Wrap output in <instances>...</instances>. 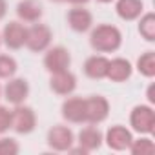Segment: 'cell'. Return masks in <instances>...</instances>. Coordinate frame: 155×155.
Masks as SVG:
<instances>
[{
  "mask_svg": "<svg viewBox=\"0 0 155 155\" xmlns=\"http://www.w3.org/2000/svg\"><path fill=\"white\" fill-rule=\"evenodd\" d=\"M2 97L13 106L24 104L26 99L29 97V82L26 79H20V77H11L2 88Z\"/></svg>",
  "mask_w": 155,
  "mask_h": 155,
  "instance_id": "cell-7",
  "label": "cell"
},
{
  "mask_svg": "<svg viewBox=\"0 0 155 155\" xmlns=\"http://www.w3.org/2000/svg\"><path fill=\"white\" fill-rule=\"evenodd\" d=\"M42 15H44V9L38 0H20L17 4V17L20 22L35 24V22H40Z\"/></svg>",
  "mask_w": 155,
  "mask_h": 155,
  "instance_id": "cell-16",
  "label": "cell"
},
{
  "mask_svg": "<svg viewBox=\"0 0 155 155\" xmlns=\"http://www.w3.org/2000/svg\"><path fill=\"white\" fill-rule=\"evenodd\" d=\"M68 26L75 33H86L93 28V15L84 6H73L68 11Z\"/></svg>",
  "mask_w": 155,
  "mask_h": 155,
  "instance_id": "cell-12",
  "label": "cell"
},
{
  "mask_svg": "<svg viewBox=\"0 0 155 155\" xmlns=\"http://www.w3.org/2000/svg\"><path fill=\"white\" fill-rule=\"evenodd\" d=\"M146 99H148L150 104H155V84H153V82H151V84L148 86V90H146Z\"/></svg>",
  "mask_w": 155,
  "mask_h": 155,
  "instance_id": "cell-25",
  "label": "cell"
},
{
  "mask_svg": "<svg viewBox=\"0 0 155 155\" xmlns=\"http://www.w3.org/2000/svg\"><path fill=\"white\" fill-rule=\"evenodd\" d=\"M77 139H79V140H77V142H79V146L86 153H91V151H97L102 146L104 133L95 124H90V126H86V128L81 130V133H79V137H77Z\"/></svg>",
  "mask_w": 155,
  "mask_h": 155,
  "instance_id": "cell-14",
  "label": "cell"
},
{
  "mask_svg": "<svg viewBox=\"0 0 155 155\" xmlns=\"http://www.w3.org/2000/svg\"><path fill=\"white\" fill-rule=\"evenodd\" d=\"M53 40V31L49 26L35 22L26 31V48L33 53H44Z\"/></svg>",
  "mask_w": 155,
  "mask_h": 155,
  "instance_id": "cell-3",
  "label": "cell"
},
{
  "mask_svg": "<svg viewBox=\"0 0 155 155\" xmlns=\"http://www.w3.org/2000/svg\"><path fill=\"white\" fill-rule=\"evenodd\" d=\"M128 151L133 155H151V153H155V142L148 135H142V137L131 140Z\"/></svg>",
  "mask_w": 155,
  "mask_h": 155,
  "instance_id": "cell-21",
  "label": "cell"
},
{
  "mask_svg": "<svg viewBox=\"0 0 155 155\" xmlns=\"http://www.w3.org/2000/svg\"><path fill=\"white\" fill-rule=\"evenodd\" d=\"M20 151V144L13 137H0V155H17Z\"/></svg>",
  "mask_w": 155,
  "mask_h": 155,
  "instance_id": "cell-23",
  "label": "cell"
},
{
  "mask_svg": "<svg viewBox=\"0 0 155 155\" xmlns=\"http://www.w3.org/2000/svg\"><path fill=\"white\" fill-rule=\"evenodd\" d=\"M75 144V133L71 128L57 124L48 131V146L55 151H68Z\"/></svg>",
  "mask_w": 155,
  "mask_h": 155,
  "instance_id": "cell-10",
  "label": "cell"
},
{
  "mask_svg": "<svg viewBox=\"0 0 155 155\" xmlns=\"http://www.w3.org/2000/svg\"><path fill=\"white\" fill-rule=\"evenodd\" d=\"M37 128V115L35 110L26 104H17L11 110V130L18 135H28Z\"/></svg>",
  "mask_w": 155,
  "mask_h": 155,
  "instance_id": "cell-4",
  "label": "cell"
},
{
  "mask_svg": "<svg viewBox=\"0 0 155 155\" xmlns=\"http://www.w3.org/2000/svg\"><path fill=\"white\" fill-rule=\"evenodd\" d=\"M26 31H28V28L24 26V22H20V20L8 22L4 26L2 33H0L2 35V44L8 49H13V51L24 48L26 46Z\"/></svg>",
  "mask_w": 155,
  "mask_h": 155,
  "instance_id": "cell-6",
  "label": "cell"
},
{
  "mask_svg": "<svg viewBox=\"0 0 155 155\" xmlns=\"http://www.w3.org/2000/svg\"><path fill=\"white\" fill-rule=\"evenodd\" d=\"M0 46H2V35H0Z\"/></svg>",
  "mask_w": 155,
  "mask_h": 155,
  "instance_id": "cell-31",
  "label": "cell"
},
{
  "mask_svg": "<svg viewBox=\"0 0 155 155\" xmlns=\"http://www.w3.org/2000/svg\"><path fill=\"white\" fill-rule=\"evenodd\" d=\"M137 71L146 77V79H153L155 77V51H144L137 58Z\"/></svg>",
  "mask_w": 155,
  "mask_h": 155,
  "instance_id": "cell-20",
  "label": "cell"
},
{
  "mask_svg": "<svg viewBox=\"0 0 155 155\" xmlns=\"http://www.w3.org/2000/svg\"><path fill=\"white\" fill-rule=\"evenodd\" d=\"M115 11L119 18L131 22V20H137L144 13V2L142 0H117Z\"/></svg>",
  "mask_w": 155,
  "mask_h": 155,
  "instance_id": "cell-18",
  "label": "cell"
},
{
  "mask_svg": "<svg viewBox=\"0 0 155 155\" xmlns=\"http://www.w3.org/2000/svg\"><path fill=\"white\" fill-rule=\"evenodd\" d=\"M131 140H133L131 130H128V128L122 126V124L110 126L108 131L104 133V142H106L108 148L113 150V151H126V150L130 148Z\"/></svg>",
  "mask_w": 155,
  "mask_h": 155,
  "instance_id": "cell-9",
  "label": "cell"
},
{
  "mask_svg": "<svg viewBox=\"0 0 155 155\" xmlns=\"http://www.w3.org/2000/svg\"><path fill=\"white\" fill-rule=\"evenodd\" d=\"M66 2H69L71 6H86L90 0H66Z\"/></svg>",
  "mask_w": 155,
  "mask_h": 155,
  "instance_id": "cell-27",
  "label": "cell"
},
{
  "mask_svg": "<svg viewBox=\"0 0 155 155\" xmlns=\"http://www.w3.org/2000/svg\"><path fill=\"white\" fill-rule=\"evenodd\" d=\"M130 126L139 135H151L155 130V111L151 104H137L130 113Z\"/></svg>",
  "mask_w": 155,
  "mask_h": 155,
  "instance_id": "cell-2",
  "label": "cell"
},
{
  "mask_svg": "<svg viewBox=\"0 0 155 155\" xmlns=\"http://www.w3.org/2000/svg\"><path fill=\"white\" fill-rule=\"evenodd\" d=\"M0 99H2V86H0Z\"/></svg>",
  "mask_w": 155,
  "mask_h": 155,
  "instance_id": "cell-30",
  "label": "cell"
},
{
  "mask_svg": "<svg viewBox=\"0 0 155 155\" xmlns=\"http://www.w3.org/2000/svg\"><path fill=\"white\" fill-rule=\"evenodd\" d=\"M51 2H55V4H62V2H66V0H51Z\"/></svg>",
  "mask_w": 155,
  "mask_h": 155,
  "instance_id": "cell-29",
  "label": "cell"
},
{
  "mask_svg": "<svg viewBox=\"0 0 155 155\" xmlns=\"http://www.w3.org/2000/svg\"><path fill=\"white\" fill-rule=\"evenodd\" d=\"M97 2H101V4H111L113 0H97Z\"/></svg>",
  "mask_w": 155,
  "mask_h": 155,
  "instance_id": "cell-28",
  "label": "cell"
},
{
  "mask_svg": "<svg viewBox=\"0 0 155 155\" xmlns=\"http://www.w3.org/2000/svg\"><path fill=\"white\" fill-rule=\"evenodd\" d=\"M108 66H110V58L104 57L102 53L99 55H91L86 58L84 62V75L91 81H101V79H106L108 75Z\"/></svg>",
  "mask_w": 155,
  "mask_h": 155,
  "instance_id": "cell-15",
  "label": "cell"
},
{
  "mask_svg": "<svg viewBox=\"0 0 155 155\" xmlns=\"http://www.w3.org/2000/svg\"><path fill=\"white\" fill-rule=\"evenodd\" d=\"M44 68L49 73H58L64 69H69L71 66V53L64 46H49L44 51Z\"/></svg>",
  "mask_w": 155,
  "mask_h": 155,
  "instance_id": "cell-5",
  "label": "cell"
},
{
  "mask_svg": "<svg viewBox=\"0 0 155 155\" xmlns=\"http://www.w3.org/2000/svg\"><path fill=\"white\" fill-rule=\"evenodd\" d=\"M110 115V102L102 95H93L86 99V122L88 124H102Z\"/></svg>",
  "mask_w": 155,
  "mask_h": 155,
  "instance_id": "cell-8",
  "label": "cell"
},
{
  "mask_svg": "<svg viewBox=\"0 0 155 155\" xmlns=\"http://www.w3.org/2000/svg\"><path fill=\"white\" fill-rule=\"evenodd\" d=\"M8 15V2L6 0H0V20Z\"/></svg>",
  "mask_w": 155,
  "mask_h": 155,
  "instance_id": "cell-26",
  "label": "cell"
},
{
  "mask_svg": "<svg viewBox=\"0 0 155 155\" xmlns=\"http://www.w3.org/2000/svg\"><path fill=\"white\" fill-rule=\"evenodd\" d=\"M18 69L17 60L11 55H0V79H11Z\"/></svg>",
  "mask_w": 155,
  "mask_h": 155,
  "instance_id": "cell-22",
  "label": "cell"
},
{
  "mask_svg": "<svg viewBox=\"0 0 155 155\" xmlns=\"http://www.w3.org/2000/svg\"><path fill=\"white\" fill-rule=\"evenodd\" d=\"M90 46L97 53H115L122 46V33L117 26L99 24V26L91 28Z\"/></svg>",
  "mask_w": 155,
  "mask_h": 155,
  "instance_id": "cell-1",
  "label": "cell"
},
{
  "mask_svg": "<svg viewBox=\"0 0 155 155\" xmlns=\"http://www.w3.org/2000/svg\"><path fill=\"white\" fill-rule=\"evenodd\" d=\"M139 33L146 42H155V13H142L139 17Z\"/></svg>",
  "mask_w": 155,
  "mask_h": 155,
  "instance_id": "cell-19",
  "label": "cell"
},
{
  "mask_svg": "<svg viewBox=\"0 0 155 155\" xmlns=\"http://www.w3.org/2000/svg\"><path fill=\"white\" fill-rule=\"evenodd\" d=\"M49 88H51L53 93H57L60 97H69L77 90V77L69 69H64V71H58V73H51Z\"/></svg>",
  "mask_w": 155,
  "mask_h": 155,
  "instance_id": "cell-13",
  "label": "cell"
},
{
  "mask_svg": "<svg viewBox=\"0 0 155 155\" xmlns=\"http://www.w3.org/2000/svg\"><path fill=\"white\" fill-rule=\"evenodd\" d=\"M11 130V110L0 104V135Z\"/></svg>",
  "mask_w": 155,
  "mask_h": 155,
  "instance_id": "cell-24",
  "label": "cell"
},
{
  "mask_svg": "<svg viewBox=\"0 0 155 155\" xmlns=\"http://www.w3.org/2000/svg\"><path fill=\"white\" fill-rule=\"evenodd\" d=\"M133 73V66L128 58H122V57H117L113 60H110V66H108V75L106 79H110L111 82H126Z\"/></svg>",
  "mask_w": 155,
  "mask_h": 155,
  "instance_id": "cell-17",
  "label": "cell"
},
{
  "mask_svg": "<svg viewBox=\"0 0 155 155\" xmlns=\"http://www.w3.org/2000/svg\"><path fill=\"white\" fill-rule=\"evenodd\" d=\"M62 117L69 124H82L86 122V99L81 97H68L62 102Z\"/></svg>",
  "mask_w": 155,
  "mask_h": 155,
  "instance_id": "cell-11",
  "label": "cell"
}]
</instances>
